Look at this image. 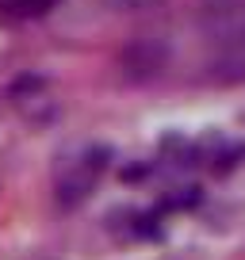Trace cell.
<instances>
[{"label": "cell", "instance_id": "obj_1", "mask_svg": "<svg viewBox=\"0 0 245 260\" xmlns=\"http://www.w3.org/2000/svg\"><path fill=\"white\" fill-rule=\"evenodd\" d=\"M57 0H0V16L8 19H35L42 12H50Z\"/></svg>", "mask_w": 245, "mask_h": 260}]
</instances>
